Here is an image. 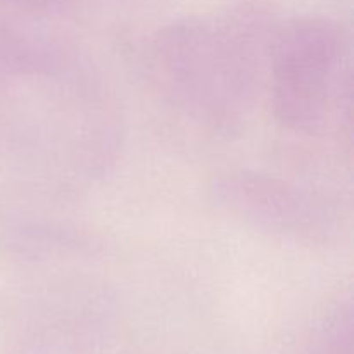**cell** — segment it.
Here are the masks:
<instances>
[{"label":"cell","instance_id":"3","mask_svg":"<svg viewBox=\"0 0 354 354\" xmlns=\"http://www.w3.org/2000/svg\"><path fill=\"white\" fill-rule=\"evenodd\" d=\"M213 197L230 216L283 241L322 245L337 232V216L322 197L272 175L228 173L214 182Z\"/></svg>","mask_w":354,"mask_h":354},{"label":"cell","instance_id":"1","mask_svg":"<svg viewBox=\"0 0 354 354\" xmlns=\"http://www.w3.org/2000/svg\"><path fill=\"white\" fill-rule=\"evenodd\" d=\"M280 26L266 10L242 6L220 19H183L149 45L156 82L180 111L214 131L248 121L268 83Z\"/></svg>","mask_w":354,"mask_h":354},{"label":"cell","instance_id":"4","mask_svg":"<svg viewBox=\"0 0 354 354\" xmlns=\"http://www.w3.org/2000/svg\"><path fill=\"white\" fill-rule=\"evenodd\" d=\"M31 14H59L78 7L83 0H9Z\"/></svg>","mask_w":354,"mask_h":354},{"label":"cell","instance_id":"2","mask_svg":"<svg viewBox=\"0 0 354 354\" xmlns=\"http://www.w3.org/2000/svg\"><path fill=\"white\" fill-rule=\"evenodd\" d=\"M268 92L277 121L292 133L322 137L351 127L348 31L327 17H301L280 26Z\"/></svg>","mask_w":354,"mask_h":354}]
</instances>
